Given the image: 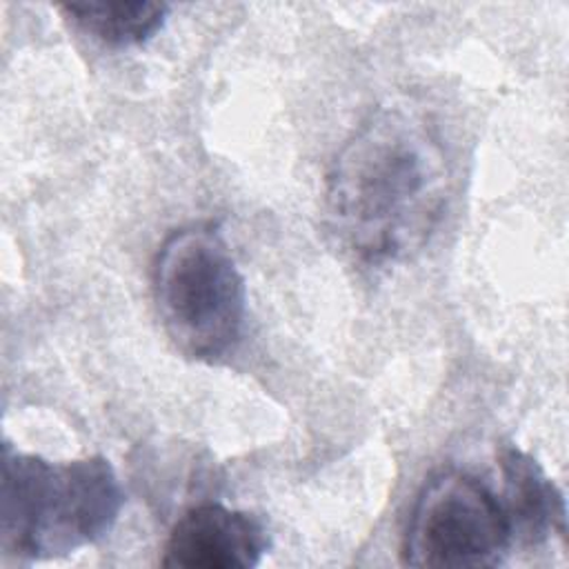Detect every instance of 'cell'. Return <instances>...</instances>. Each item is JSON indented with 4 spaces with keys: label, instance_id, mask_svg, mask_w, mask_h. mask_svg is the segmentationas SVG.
Instances as JSON below:
<instances>
[{
    "label": "cell",
    "instance_id": "5",
    "mask_svg": "<svg viewBox=\"0 0 569 569\" xmlns=\"http://www.w3.org/2000/svg\"><path fill=\"white\" fill-rule=\"evenodd\" d=\"M267 549V529L253 513L204 502L176 520L160 565L171 569H247L256 567Z\"/></svg>",
    "mask_w": 569,
    "mask_h": 569
},
{
    "label": "cell",
    "instance_id": "1",
    "mask_svg": "<svg viewBox=\"0 0 569 569\" xmlns=\"http://www.w3.org/2000/svg\"><path fill=\"white\" fill-rule=\"evenodd\" d=\"M449 162L429 120L382 104L347 138L327 173L325 213L336 242L367 264L416 253L449 198Z\"/></svg>",
    "mask_w": 569,
    "mask_h": 569
},
{
    "label": "cell",
    "instance_id": "7",
    "mask_svg": "<svg viewBox=\"0 0 569 569\" xmlns=\"http://www.w3.org/2000/svg\"><path fill=\"white\" fill-rule=\"evenodd\" d=\"M60 11L107 47H133L153 38L167 18L164 2H69Z\"/></svg>",
    "mask_w": 569,
    "mask_h": 569
},
{
    "label": "cell",
    "instance_id": "6",
    "mask_svg": "<svg viewBox=\"0 0 569 569\" xmlns=\"http://www.w3.org/2000/svg\"><path fill=\"white\" fill-rule=\"evenodd\" d=\"M498 465L502 476L498 502L511 545H540L551 533L565 536V500L542 467L513 445L500 449Z\"/></svg>",
    "mask_w": 569,
    "mask_h": 569
},
{
    "label": "cell",
    "instance_id": "2",
    "mask_svg": "<svg viewBox=\"0 0 569 569\" xmlns=\"http://www.w3.org/2000/svg\"><path fill=\"white\" fill-rule=\"evenodd\" d=\"M122 489L107 458L51 462L4 442L0 533L18 560L69 556L104 538L122 509Z\"/></svg>",
    "mask_w": 569,
    "mask_h": 569
},
{
    "label": "cell",
    "instance_id": "3",
    "mask_svg": "<svg viewBox=\"0 0 569 569\" xmlns=\"http://www.w3.org/2000/svg\"><path fill=\"white\" fill-rule=\"evenodd\" d=\"M153 300L173 347L191 360L224 358L240 340L247 291L213 224L176 229L153 262Z\"/></svg>",
    "mask_w": 569,
    "mask_h": 569
},
{
    "label": "cell",
    "instance_id": "4",
    "mask_svg": "<svg viewBox=\"0 0 569 569\" xmlns=\"http://www.w3.org/2000/svg\"><path fill=\"white\" fill-rule=\"evenodd\" d=\"M511 547L498 496L462 471L431 478L411 509L402 540L409 567H496Z\"/></svg>",
    "mask_w": 569,
    "mask_h": 569
}]
</instances>
